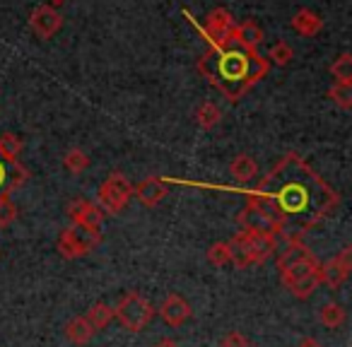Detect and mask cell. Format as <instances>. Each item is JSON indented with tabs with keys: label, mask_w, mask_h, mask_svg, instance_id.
<instances>
[{
	"label": "cell",
	"mask_w": 352,
	"mask_h": 347,
	"mask_svg": "<svg viewBox=\"0 0 352 347\" xmlns=\"http://www.w3.org/2000/svg\"><path fill=\"white\" fill-rule=\"evenodd\" d=\"M68 217L73 220V225L92 227V230H102L104 212L99 210L97 203L87 201V198H75L68 203Z\"/></svg>",
	"instance_id": "obj_13"
},
{
	"label": "cell",
	"mask_w": 352,
	"mask_h": 347,
	"mask_svg": "<svg viewBox=\"0 0 352 347\" xmlns=\"http://www.w3.org/2000/svg\"><path fill=\"white\" fill-rule=\"evenodd\" d=\"M227 244H230V263L236 265V268L261 265L278 251V239L275 236L249 230L236 232Z\"/></svg>",
	"instance_id": "obj_4"
},
{
	"label": "cell",
	"mask_w": 352,
	"mask_h": 347,
	"mask_svg": "<svg viewBox=\"0 0 352 347\" xmlns=\"http://www.w3.org/2000/svg\"><path fill=\"white\" fill-rule=\"evenodd\" d=\"M292 58H294L292 46H289L287 41H278V44L270 46L268 58H265V60H268V63H275V65H287Z\"/></svg>",
	"instance_id": "obj_26"
},
{
	"label": "cell",
	"mask_w": 352,
	"mask_h": 347,
	"mask_svg": "<svg viewBox=\"0 0 352 347\" xmlns=\"http://www.w3.org/2000/svg\"><path fill=\"white\" fill-rule=\"evenodd\" d=\"M133 198V183L123 174L113 171L111 177L99 186L97 191V205L104 215H118Z\"/></svg>",
	"instance_id": "obj_7"
},
{
	"label": "cell",
	"mask_w": 352,
	"mask_h": 347,
	"mask_svg": "<svg viewBox=\"0 0 352 347\" xmlns=\"http://www.w3.org/2000/svg\"><path fill=\"white\" fill-rule=\"evenodd\" d=\"M222 118V111L217 104L212 102H203L201 107L196 109V123L201 128H206V131H210V128H215L217 123H220Z\"/></svg>",
	"instance_id": "obj_20"
},
{
	"label": "cell",
	"mask_w": 352,
	"mask_h": 347,
	"mask_svg": "<svg viewBox=\"0 0 352 347\" xmlns=\"http://www.w3.org/2000/svg\"><path fill=\"white\" fill-rule=\"evenodd\" d=\"M208 263L215 265V268H225L230 265V244L227 241H217L208 249Z\"/></svg>",
	"instance_id": "obj_27"
},
{
	"label": "cell",
	"mask_w": 352,
	"mask_h": 347,
	"mask_svg": "<svg viewBox=\"0 0 352 347\" xmlns=\"http://www.w3.org/2000/svg\"><path fill=\"white\" fill-rule=\"evenodd\" d=\"M328 97H331V102L338 104L342 111H347V109H352V85L333 82V87L328 89Z\"/></svg>",
	"instance_id": "obj_23"
},
{
	"label": "cell",
	"mask_w": 352,
	"mask_h": 347,
	"mask_svg": "<svg viewBox=\"0 0 352 347\" xmlns=\"http://www.w3.org/2000/svg\"><path fill=\"white\" fill-rule=\"evenodd\" d=\"M17 220V205L10 198H3L0 201V227H10Z\"/></svg>",
	"instance_id": "obj_29"
},
{
	"label": "cell",
	"mask_w": 352,
	"mask_h": 347,
	"mask_svg": "<svg viewBox=\"0 0 352 347\" xmlns=\"http://www.w3.org/2000/svg\"><path fill=\"white\" fill-rule=\"evenodd\" d=\"M30 179V171L20 164L17 159H6L0 155V201L10 198V193H15L20 186H25Z\"/></svg>",
	"instance_id": "obj_11"
},
{
	"label": "cell",
	"mask_w": 352,
	"mask_h": 347,
	"mask_svg": "<svg viewBox=\"0 0 352 347\" xmlns=\"http://www.w3.org/2000/svg\"><path fill=\"white\" fill-rule=\"evenodd\" d=\"M30 25L34 30V34L39 39H51V36L58 34V30L63 27V17L56 8L51 5H39L32 10L30 15Z\"/></svg>",
	"instance_id": "obj_12"
},
{
	"label": "cell",
	"mask_w": 352,
	"mask_h": 347,
	"mask_svg": "<svg viewBox=\"0 0 352 347\" xmlns=\"http://www.w3.org/2000/svg\"><path fill=\"white\" fill-rule=\"evenodd\" d=\"M234 39L239 41L241 46H246V49L258 51V46L263 44V30H261L256 22H241L234 30Z\"/></svg>",
	"instance_id": "obj_18"
},
{
	"label": "cell",
	"mask_w": 352,
	"mask_h": 347,
	"mask_svg": "<svg viewBox=\"0 0 352 347\" xmlns=\"http://www.w3.org/2000/svg\"><path fill=\"white\" fill-rule=\"evenodd\" d=\"M220 347H251L249 337L244 335V333L239 331H230L225 337L220 340Z\"/></svg>",
	"instance_id": "obj_30"
},
{
	"label": "cell",
	"mask_w": 352,
	"mask_h": 347,
	"mask_svg": "<svg viewBox=\"0 0 352 347\" xmlns=\"http://www.w3.org/2000/svg\"><path fill=\"white\" fill-rule=\"evenodd\" d=\"M63 3H68V0H49L46 5H51V8H60V5H63Z\"/></svg>",
	"instance_id": "obj_32"
},
{
	"label": "cell",
	"mask_w": 352,
	"mask_h": 347,
	"mask_svg": "<svg viewBox=\"0 0 352 347\" xmlns=\"http://www.w3.org/2000/svg\"><path fill=\"white\" fill-rule=\"evenodd\" d=\"M20 152H22V140L15 135V133L0 135V155L6 157V159H17Z\"/></svg>",
	"instance_id": "obj_28"
},
{
	"label": "cell",
	"mask_w": 352,
	"mask_h": 347,
	"mask_svg": "<svg viewBox=\"0 0 352 347\" xmlns=\"http://www.w3.org/2000/svg\"><path fill=\"white\" fill-rule=\"evenodd\" d=\"M278 270L285 289L294 299H309L321 284V263L302 241H287L278 256Z\"/></svg>",
	"instance_id": "obj_3"
},
{
	"label": "cell",
	"mask_w": 352,
	"mask_h": 347,
	"mask_svg": "<svg viewBox=\"0 0 352 347\" xmlns=\"http://www.w3.org/2000/svg\"><path fill=\"white\" fill-rule=\"evenodd\" d=\"M94 328L92 323L87 321V316H75L68 321V326H65V337H68L73 345H87L89 340L94 337Z\"/></svg>",
	"instance_id": "obj_17"
},
{
	"label": "cell",
	"mask_w": 352,
	"mask_h": 347,
	"mask_svg": "<svg viewBox=\"0 0 352 347\" xmlns=\"http://www.w3.org/2000/svg\"><path fill=\"white\" fill-rule=\"evenodd\" d=\"M63 166L70 171V174H82V171L89 166V157L85 155L82 150H78V147H73V150H70L68 155L63 157Z\"/></svg>",
	"instance_id": "obj_25"
},
{
	"label": "cell",
	"mask_w": 352,
	"mask_h": 347,
	"mask_svg": "<svg viewBox=\"0 0 352 347\" xmlns=\"http://www.w3.org/2000/svg\"><path fill=\"white\" fill-rule=\"evenodd\" d=\"M155 347H179V342H176V340H171V337H164V340L155 342Z\"/></svg>",
	"instance_id": "obj_31"
},
{
	"label": "cell",
	"mask_w": 352,
	"mask_h": 347,
	"mask_svg": "<svg viewBox=\"0 0 352 347\" xmlns=\"http://www.w3.org/2000/svg\"><path fill=\"white\" fill-rule=\"evenodd\" d=\"M331 75L336 78V82H347L352 85V56L340 54L336 58V63L331 65Z\"/></svg>",
	"instance_id": "obj_24"
},
{
	"label": "cell",
	"mask_w": 352,
	"mask_h": 347,
	"mask_svg": "<svg viewBox=\"0 0 352 347\" xmlns=\"http://www.w3.org/2000/svg\"><path fill=\"white\" fill-rule=\"evenodd\" d=\"M289 25H292V30L297 32L299 36H307V39L321 34V30H323L321 15H316V12L309 10V8H302V10L292 17V22H289Z\"/></svg>",
	"instance_id": "obj_16"
},
{
	"label": "cell",
	"mask_w": 352,
	"mask_h": 347,
	"mask_svg": "<svg viewBox=\"0 0 352 347\" xmlns=\"http://www.w3.org/2000/svg\"><path fill=\"white\" fill-rule=\"evenodd\" d=\"M133 196L140 201V205L145 208H157L166 196H169V188H166V181L160 177H147L142 179L138 186H133Z\"/></svg>",
	"instance_id": "obj_14"
},
{
	"label": "cell",
	"mask_w": 352,
	"mask_h": 347,
	"mask_svg": "<svg viewBox=\"0 0 352 347\" xmlns=\"http://www.w3.org/2000/svg\"><path fill=\"white\" fill-rule=\"evenodd\" d=\"M99 244H102V232L99 230L82 227V225H70L60 232L56 249H58L60 258L75 260V258H82V256L92 254Z\"/></svg>",
	"instance_id": "obj_5"
},
{
	"label": "cell",
	"mask_w": 352,
	"mask_h": 347,
	"mask_svg": "<svg viewBox=\"0 0 352 347\" xmlns=\"http://www.w3.org/2000/svg\"><path fill=\"white\" fill-rule=\"evenodd\" d=\"M318 318H321V323L326 328H340L342 323H345L347 313H345V309H342L340 304L328 302V304H323V306H321V311H318Z\"/></svg>",
	"instance_id": "obj_21"
},
{
	"label": "cell",
	"mask_w": 352,
	"mask_h": 347,
	"mask_svg": "<svg viewBox=\"0 0 352 347\" xmlns=\"http://www.w3.org/2000/svg\"><path fill=\"white\" fill-rule=\"evenodd\" d=\"M350 270H352V251L350 246L336 254L333 258H328L326 263H321V284L331 289H338L347 278H350Z\"/></svg>",
	"instance_id": "obj_9"
},
{
	"label": "cell",
	"mask_w": 352,
	"mask_h": 347,
	"mask_svg": "<svg viewBox=\"0 0 352 347\" xmlns=\"http://www.w3.org/2000/svg\"><path fill=\"white\" fill-rule=\"evenodd\" d=\"M234 30H236L234 17H232V12L225 10V8L210 10L206 22L201 25V34L206 36V41L210 46H222L230 39H234Z\"/></svg>",
	"instance_id": "obj_8"
},
{
	"label": "cell",
	"mask_w": 352,
	"mask_h": 347,
	"mask_svg": "<svg viewBox=\"0 0 352 347\" xmlns=\"http://www.w3.org/2000/svg\"><path fill=\"white\" fill-rule=\"evenodd\" d=\"M230 174L239 183H246V181H251V179L256 177V174H258V164H256V161L251 159L249 155H239L230 164Z\"/></svg>",
	"instance_id": "obj_19"
},
{
	"label": "cell",
	"mask_w": 352,
	"mask_h": 347,
	"mask_svg": "<svg viewBox=\"0 0 352 347\" xmlns=\"http://www.w3.org/2000/svg\"><path fill=\"white\" fill-rule=\"evenodd\" d=\"M278 227V239L302 241L314 227L333 215L340 196L297 152H287L249 193Z\"/></svg>",
	"instance_id": "obj_1"
},
{
	"label": "cell",
	"mask_w": 352,
	"mask_h": 347,
	"mask_svg": "<svg viewBox=\"0 0 352 347\" xmlns=\"http://www.w3.org/2000/svg\"><path fill=\"white\" fill-rule=\"evenodd\" d=\"M270 63L254 49H246L236 39L222 46H208L198 58V73L227 99L239 102L256 82L268 75Z\"/></svg>",
	"instance_id": "obj_2"
},
{
	"label": "cell",
	"mask_w": 352,
	"mask_h": 347,
	"mask_svg": "<svg viewBox=\"0 0 352 347\" xmlns=\"http://www.w3.org/2000/svg\"><path fill=\"white\" fill-rule=\"evenodd\" d=\"M236 222H239L241 230H249V232H263V234H270L278 239V227H275L273 217L268 215V212L263 210V208L258 205V203H254L249 198L244 205V210L239 212V217H236Z\"/></svg>",
	"instance_id": "obj_10"
},
{
	"label": "cell",
	"mask_w": 352,
	"mask_h": 347,
	"mask_svg": "<svg viewBox=\"0 0 352 347\" xmlns=\"http://www.w3.org/2000/svg\"><path fill=\"white\" fill-rule=\"evenodd\" d=\"M113 318H116L126 331L140 333V331H145L152 318H155V306H152L140 292H128L126 297L116 304V309H113Z\"/></svg>",
	"instance_id": "obj_6"
},
{
	"label": "cell",
	"mask_w": 352,
	"mask_h": 347,
	"mask_svg": "<svg viewBox=\"0 0 352 347\" xmlns=\"http://www.w3.org/2000/svg\"><path fill=\"white\" fill-rule=\"evenodd\" d=\"M85 316H87V321L92 323L94 331H102V328H107L109 323L113 321V309L104 302H97L87 313H85Z\"/></svg>",
	"instance_id": "obj_22"
},
{
	"label": "cell",
	"mask_w": 352,
	"mask_h": 347,
	"mask_svg": "<svg viewBox=\"0 0 352 347\" xmlns=\"http://www.w3.org/2000/svg\"><path fill=\"white\" fill-rule=\"evenodd\" d=\"M191 313H193L191 304H188L182 294H166V299L160 306V316L174 328L184 326V323L191 318Z\"/></svg>",
	"instance_id": "obj_15"
}]
</instances>
